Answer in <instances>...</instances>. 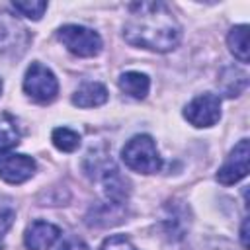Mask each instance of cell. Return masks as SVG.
<instances>
[{
	"mask_svg": "<svg viewBox=\"0 0 250 250\" xmlns=\"http://www.w3.org/2000/svg\"><path fill=\"white\" fill-rule=\"evenodd\" d=\"M35 160L27 154L0 152V178L8 184H23L35 174Z\"/></svg>",
	"mask_w": 250,
	"mask_h": 250,
	"instance_id": "obj_7",
	"label": "cell"
},
{
	"mask_svg": "<svg viewBox=\"0 0 250 250\" xmlns=\"http://www.w3.org/2000/svg\"><path fill=\"white\" fill-rule=\"evenodd\" d=\"M57 37L76 57H96L102 51V37L84 25H62L57 31Z\"/></svg>",
	"mask_w": 250,
	"mask_h": 250,
	"instance_id": "obj_4",
	"label": "cell"
},
{
	"mask_svg": "<svg viewBox=\"0 0 250 250\" xmlns=\"http://www.w3.org/2000/svg\"><path fill=\"white\" fill-rule=\"evenodd\" d=\"M189 250H234V246L227 240H211V242H205V244H199V246H193Z\"/></svg>",
	"mask_w": 250,
	"mask_h": 250,
	"instance_id": "obj_21",
	"label": "cell"
},
{
	"mask_svg": "<svg viewBox=\"0 0 250 250\" xmlns=\"http://www.w3.org/2000/svg\"><path fill=\"white\" fill-rule=\"evenodd\" d=\"M219 82H221L223 92H225L229 98H234V96H238V94L246 88V84H248V76H246V72H242L240 68L229 66V68L223 70Z\"/></svg>",
	"mask_w": 250,
	"mask_h": 250,
	"instance_id": "obj_14",
	"label": "cell"
},
{
	"mask_svg": "<svg viewBox=\"0 0 250 250\" xmlns=\"http://www.w3.org/2000/svg\"><path fill=\"white\" fill-rule=\"evenodd\" d=\"M14 219H16V213L12 209H0V250L4 248V236L14 225Z\"/></svg>",
	"mask_w": 250,
	"mask_h": 250,
	"instance_id": "obj_19",
	"label": "cell"
},
{
	"mask_svg": "<svg viewBox=\"0 0 250 250\" xmlns=\"http://www.w3.org/2000/svg\"><path fill=\"white\" fill-rule=\"evenodd\" d=\"M184 117L193 125V127H211L219 121L221 117V98L217 94H199L193 98L186 109Z\"/></svg>",
	"mask_w": 250,
	"mask_h": 250,
	"instance_id": "obj_5",
	"label": "cell"
},
{
	"mask_svg": "<svg viewBox=\"0 0 250 250\" xmlns=\"http://www.w3.org/2000/svg\"><path fill=\"white\" fill-rule=\"evenodd\" d=\"M227 45L234 59L240 62H248V25H234L227 35Z\"/></svg>",
	"mask_w": 250,
	"mask_h": 250,
	"instance_id": "obj_13",
	"label": "cell"
},
{
	"mask_svg": "<svg viewBox=\"0 0 250 250\" xmlns=\"http://www.w3.org/2000/svg\"><path fill=\"white\" fill-rule=\"evenodd\" d=\"M61 236V229L47 221H33L23 234V244L27 250H47Z\"/></svg>",
	"mask_w": 250,
	"mask_h": 250,
	"instance_id": "obj_9",
	"label": "cell"
},
{
	"mask_svg": "<svg viewBox=\"0 0 250 250\" xmlns=\"http://www.w3.org/2000/svg\"><path fill=\"white\" fill-rule=\"evenodd\" d=\"M27 43V31L23 25H20L18 20L10 18V14H0V57L8 55L10 51L20 53L25 49Z\"/></svg>",
	"mask_w": 250,
	"mask_h": 250,
	"instance_id": "obj_8",
	"label": "cell"
},
{
	"mask_svg": "<svg viewBox=\"0 0 250 250\" xmlns=\"http://www.w3.org/2000/svg\"><path fill=\"white\" fill-rule=\"evenodd\" d=\"M53 145L62 152H74L80 146V135L68 127H57L51 133Z\"/></svg>",
	"mask_w": 250,
	"mask_h": 250,
	"instance_id": "obj_16",
	"label": "cell"
},
{
	"mask_svg": "<svg viewBox=\"0 0 250 250\" xmlns=\"http://www.w3.org/2000/svg\"><path fill=\"white\" fill-rule=\"evenodd\" d=\"M123 37L133 47L168 53L178 47L182 39V27L166 4L133 2L127 6Z\"/></svg>",
	"mask_w": 250,
	"mask_h": 250,
	"instance_id": "obj_1",
	"label": "cell"
},
{
	"mask_svg": "<svg viewBox=\"0 0 250 250\" xmlns=\"http://www.w3.org/2000/svg\"><path fill=\"white\" fill-rule=\"evenodd\" d=\"M23 92L37 104H51L59 94V80L45 64L31 62L23 76Z\"/></svg>",
	"mask_w": 250,
	"mask_h": 250,
	"instance_id": "obj_3",
	"label": "cell"
},
{
	"mask_svg": "<svg viewBox=\"0 0 250 250\" xmlns=\"http://www.w3.org/2000/svg\"><path fill=\"white\" fill-rule=\"evenodd\" d=\"M20 143V129L12 115H0V152H8Z\"/></svg>",
	"mask_w": 250,
	"mask_h": 250,
	"instance_id": "obj_15",
	"label": "cell"
},
{
	"mask_svg": "<svg viewBox=\"0 0 250 250\" xmlns=\"http://www.w3.org/2000/svg\"><path fill=\"white\" fill-rule=\"evenodd\" d=\"M102 186H104V193L105 197L109 199V203H115V205H123L129 195H131V182L115 168V164L111 168H107L102 176Z\"/></svg>",
	"mask_w": 250,
	"mask_h": 250,
	"instance_id": "obj_10",
	"label": "cell"
},
{
	"mask_svg": "<svg viewBox=\"0 0 250 250\" xmlns=\"http://www.w3.org/2000/svg\"><path fill=\"white\" fill-rule=\"evenodd\" d=\"M0 94H2V78H0Z\"/></svg>",
	"mask_w": 250,
	"mask_h": 250,
	"instance_id": "obj_23",
	"label": "cell"
},
{
	"mask_svg": "<svg viewBox=\"0 0 250 250\" xmlns=\"http://www.w3.org/2000/svg\"><path fill=\"white\" fill-rule=\"evenodd\" d=\"M12 6H14L16 12H20L21 16H25V18H29V20H33V21L41 20V16H43L45 10H47V2H39V0H31V2H14Z\"/></svg>",
	"mask_w": 250,
	"mask_h": 250,
	"instance_id": "obj_17",
	"label": "cell"
},
{
	"mask_svg": "<svg viewBox=\"0 0 250 250\" xmlns=\"http://www.w3.org/2000/svg\"><path fill=\"white\" fill-rule=\"evenodd\" d=\"M105 102H107V88L100 82H84L72 94V104L78 107H98Z\"/></svg>",
	"mask_w": 250,
	"mask_h": 250,
	"instance_id": "obj_11",
	"label": "cell"
},
{
	"mask_svg": "<svg viewBox=\"0 0 250 250\" xmlns=\"http://www.w3.org/2000/svg\"><path fill=\"white\" fill-rule=\"evenodd\" d=\"M119 88L129 94L131 98L135 100H143L146 94H148V88H150V80L146 74L143 72H137V70H129V72H123L119 76Z\"/></svg>",
	"mask_w": 250,
	"mask_h": 250,
	"instance_id": "obj_12",
	"label": "cell"
},
{
	"mask_svg": "<svg viewBox=\"0 0 250 250\" xmlns=\"http://www.w3.org/2000/svg\"><path fill=\"white\" fill-rule=\"evenodd\" d=\"M246 227H248V219L242 221V227H240V240H242V248H248V232H246Z\"/></svg>",
	"mask_w": 250,
	"mask_h": 250,
	"instance_id": "obj_22",
	"label": "cell"
},
{
	"mask_svg": "<svg viewBox=\"0 0 250 250\" xmlns=\"http://www.w3.org/2000/svg\"><path fill=\"white\" fill-rule=\"evenodd\" d=\"M121 160L127 168L141 174H154L162 168V156L150 135H135L121 148Z\"/></svg>",
	"mask_w": 250,
	"mask_h": 250,
	"instance_id": "obj_2",
	"label": "cell"
},
{
	"mask_svg": "<svg viewBox=\"0 0 250 250\" xmlns=\"http://www.w3.org/2000/svg\"><path fill=\"white\" fill-rule=\"evenodd\" d=\"M248 160H250V143H248V139H240L234 145V148L230 150V154L227 156V160L223 162V166L219 168L217 182L223 186H232V184L240 182L242 178H246Z\"/></svg>",
	"mask_w": 250,
	"mask_h": 250,
	"instance_id": "obj_6",
	"label": "cell"
},
{
	"mask_svg": "<svg viewBox=\"0 0 250 250\" xmlns=\"http://www.w3.org/2000/svg\"><path fill=\"white\" fill-rule=\"evenodd\" d=\"M100 250H137V248L125 234H111L102 242Z\"/></svg>",
	"mask_w": 250,
	"mask_h": 250,
	"instance_id": "obj_18",
	"label": "cell"
},
{
	"mask_svg": "<svg viewBox=\"0 0 250 250\" xmlns=\"http://www.w3.org/2000/svg\"><path fill=\"white\" fill-rule=\"evenodd\" d=\"M59 250H90L86 246V242L78 236H66L61 244H59Z\"/></svg>",
	"mask_w": 250,
	"mask_h": 250,
	"instance_id": "obj_20",
	"label": "cell"
}]
</instances>
